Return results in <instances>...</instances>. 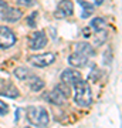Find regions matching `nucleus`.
<instances>
[{
	"instance_id": "18",
	"label": "nucleus",
	"mask_w": 122,
	"mask_h": 128,
	"mask_svg": "<svg viewBox=\"0 0 122 128\" xmlns=\"http://www.w3.org/2000/svg\"><path fill=\"white\" fill-rule=\"evenodd\" d=\"M36 0H17V4L18 6H23V7H31L34 6Z\"/></svg>"
},
{
	"instance_id": "4",
	"label": "nucleus",
	"mask_w": 122,
	"mask_h": 128,
	"mask_svg": "<svg viewBox=\"0 0 122 128\" xmlns=\"http://www.w3.org/2000/svg\"><path fill=\"white\" fill-rule=\"evenodd\" d=\"M28 61L34 66V67H47L55 61V56L53 53H43V54L31 56Z\"/></svg>"
},
{
	"instance_id": "20",
	"label": "nucleus",
	"mask_w": 122,
	"mask_h": 128,
	"mask_svg": "<svg viewBox=\"0 0 122 128\" xmlns=\"http://www.w3.org/2000/svg\"><path fill=\"white\" fill-rule=\"evenodd\" d=\"M102 3H104V0H94L95 6H100V4H102Z\"/></svg>"
},
{
	"instance_id": "13",
	"label": "nucleus",
	"mask_w": 122,
	"mask_h": 128,
	"mask_svg": "<svg viewBox=\"0 0 122 128\" xmlns=\"http://www.w3.org/2000/svg\"><path fill=\"white\" fill-rule=\"evenodd\" d=\"M78 4L81 6V7H84V12L81 13V18H87L90 17L91 14L94 13V4H91V3H88V2H85V0H77Z\"/></svg>"
},
{
	"instance_id": "21",
	"label": "nucleus",
	"mask_w": 122,
	"mask_h": 128,
	"mask_svg": "<svg viewBox=\"0 0 122 128\" xmlns=\"http://www.w3.org/2000/svg\"><path fill=\"white\" fill-rule=\"evenodd\" d=\"M0 7H6V2H3V0H0Z\"/></svg>"
},
{
	"instance_id": "17",
	"label": "nucleus",
	"mask_w": 122,
	"mask_h": 128,
	"mask_svg": "<svg viewBox=\"0 0 122 128\" xmlns=\"http://www.w3.org/2000/svg\"><path fill=\"white\" fill-rule=\"evenodd\" d=\"M37 17H38V13L37 12H33L30 16L27 17V24L30 26V27H36V24H37Z\"/></svg>"
},
{
	"instance_id": "8",
	"label": "nucleus",
	"mask_w": 122,
	"mask_h": 128,
	"mask_svg": "<svg viewBox=\"0 0 122 128\" xmlns=\"http://www.w3.org/2000/svg\"><path fill=\"white\" fill-rule=\"evenodd\" d=\"M44 100L48 101L50 104H54V105H64L65 104V101H67V97L60 91L58 87H55L53 91H50L48 94H45Z\"/></svg>"
},
{
	"instance_id": "11",
	"label": "nucleus",
	"mask_w": 122,
	"mask_h": 128,
	"mask_svg": "<svg viewBox=\"0 0 122 128\" xmlns=\"http://www.w3.org/2000/svg\"><path fill=\"white\" fill-rule=\"evenodd\" d=\"M75 51L87 56V57H91V56L95 54L94 47L91 46V44H88V43H77V44H75Z\"/></svg>"
},
{
	"instance_id": "12",
	"label": "nucleus",
	"mask_w": 122,
	"mask_h": 128,
	"mask_svg": "<svg viewBox=\"0 0 122 128\" xmlns=\"http://www.w3.org/2000/svg\"><path fill=\"white\" fill-rule=\"evenodd\" d=\"M30 80H28V86L34 92H38L44 88V81L41 80L40 77H34V76H30Z\"/></svg>"
},
{
	"instance_id": "2",
	"label": "nucleus",
	"mask_w": 122,
	"mask_h": 128,
	"mask_svg": "<svg viewBox=\"0 0 122 128\" xmlns=\"http://www.w3.org/2000/svg\"><path fill=\"white\" fill-rule=\"evenodd\" d=\"M27 120L31 125L36 127H45L50 122V117H48V111L45 110L44 107L40 105H30L27 107Z\"/></svg>"
},
{
	"instance_id": "6",
	"label": "nucleus",
	"mask_w": 122,
	"mask_h": 128,
	"mask_svg": "<svg viewBox=\"0 0 122 128\" xmlns=\"http://www.w3.org/2000/svg\"><path fill=\"white\" fill-rule=\"evenodd\" d=\"M47 44V36L44 32H36L28 37V47L31 50H41Z\"/></svg>"
},
{
	"instance_id": "3",
	"label": "nucleus",
	"mask_w": 122,
	"mask_h": 128,
	"mask_svg": "<svg viewBox=\"0 0 122 128\" xmlns=\"http://www.w3.org/2000/svg\"><path fill=\"white\" fill-rule=\"evenodd\" d=\"M16 34L11 28L6 27V26H1L0 27V48H10V47H13L16 44Z\"/></svg>"
},
{
	"instance_id": "14",
	"label": "nucleus",
	"mask_w": 122,
	"mask_h": 128,
	"mask_svg": "<svg viewBox=\"0 0 122 128\" xmlns=\"http://www.w3.org/2000/svg\"><path fill=\"white\" fill-rule=\"evenodd\" d=\"M90 27L94 28L95 32H101V30H105V27H107V23H105V20H104L102 17H94L92 20H91Z\"/></svg>"
},
{
	"instance_id": "5",
	"label": "nucleus",
	"mask_w": 122,
	"mask_h": 128,
	"mask_svg": "<svg viewBox=\"0 0 122 128\" xmlns=\"http://www.w3.org/2000/svg\"><path fill=\"white\" fill-rule=\"evenodd\" d=\"M72 12H74V4L71 0H61L54 12V17L61 20V18L72 16Z\"/></svg>"
},
{
	"instance_id": "16",
	"label": "nucleus",
	"mask_w": 122,
	"mask_h": 128,
	"mask_svg": "<svg viewBox=\"0 0 122 128\" xmlns=\"http://www.w3.org/2000/svg\"><path fill=\"white\" fill-rule=\"evenodd\" d=\"M14 76L18 78V80H27L30 77V73H28L27 68H24V67H18V68L14 70Z\"/></svg>"
},
{
	"instance_id": "1",
	"label": "nucleus",
	"mask_w": 122,
	"mask_h": 128,
	"mask_svg": "<svg viewBox=\"0 0 122 128\" xmlns=\"http://www.w3.org/2000/svg\"><path fill=\"white\" fill-rule=\"evenodd\" d=\"M74 101H75V104L78 107H90L92 104V92H91V87L88 81H85L84 78L81 80H78L77 82H74Z\"/></svg>"
},
{
	"instance_id": "15",
	"label": "nucleus",
	"mask_w": 122,
	"mask_h": 128,
	"mask_svg": "<svg viewBox=\"0 0 122 128\" xmlns=\"http://www.w3.org/2000/svg\"><path fill=\"white\" fill-rule=\"evenodd\" d=\"M0 96L3 97H10V98H17L18 97V90L13 86H9V87H4L0 90Z\"/></svg>"
},
{
	"instance_id": "10",
	"label": "nucleus",
	"mask_w": 122,
	"mask_h": 128,
	"mask_svg": "<svg viewBox=\"0 0 122 128\" xmlns=\"http://www.w3.org/2000/svg\"><path fill=\"white\" fill-rule=\"evenodd\" d=\"M68 63H70V66H72V67H84V66H87V63H88V57L84 54H81V53H78V51H75V53H72L70 57H68Z\"/></svg>"
},
{
	"instance_id": "9",
	"label": "nucleus",
	"mask_w": 122,
	"mask_h": 128,
	"mask_svg": "<svg viewBox=\"0 0 122 128\" xmlns=\"http://www.w3.org/2000/svg\"><path fill=\"white\" fill-rule=\"evenodd\" d=\"M82 78V74L80 73V71H77V70H64L63 74H61V82H64V84H67V86H70V87H72L74 86V82H77L78 80H81Z\"/></svg>"
},
{
	"instance_id": "19",
	"label": "nucleus",
	"mask_w": 122,
	"mask_h": 128,
	"mask_svg": "<svg viewBox=\"0 0 122 128\" xmlns=\"http://www.w3.org/2000/svg\"><path fill=\"white\" fill-rule=\"evenodd\" d=\"M7 111H9V105L6 104L4 101L0 100V117L4 115V114H7Z\"/></svg>"
},
{
	"instance_id": "7",
	"label": "nucleus",
	"mask_w": 122,
	"mask_h": 128,
	"mask_svg": "<svg viewBox=\"0 0 122 128\" xmlns=\"http://www.w3.org/2000/svg\"><path fill=\"white\" fill-rule=\"evenodd\" d=\"M0 17L4 22H7V23H14V22H18L23 17V13L20 9H16V7H6L1 12Z\"/></svg>"
}]
</instances>
